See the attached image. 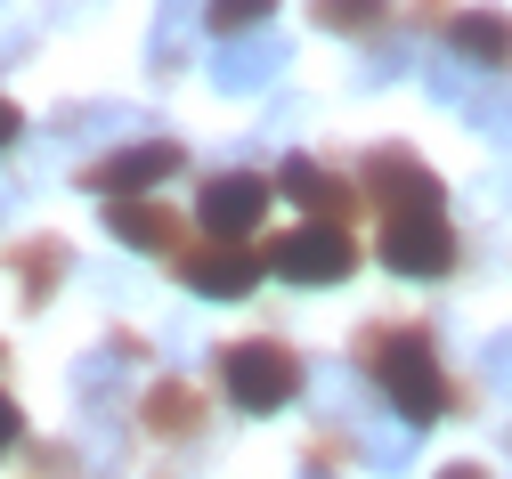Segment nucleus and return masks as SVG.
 <instances>
[{
  "label": "nucleus",
  "instance_id": "5",
  "mask_svg": "<svg viewBox=\"0 0 512 479\" xmlns=\"http://www.w3.org/2000/svg\"><path fill=\"white\" fill-rule=\"evenodd\" d=\"M456 228L447 212H407V220H382V268L391 277H447L456 268Z\"/></svg>",
  "mask_w": 512,
  "mask_h": 479
},
{
  "label": "nucleus",
  "instance_id": "10",
  "mask_svg": "<svg viewBox=\"0 0 512 479\" xmlns=\"http://www.w3.org/2000/svg\"><path fill=\"white\" fill-rule=\"evenodd\" d=\"M139 431H155V439H204L212 431V398L196 390V382H179V374H163V382H147V398H139Z\"/></svg>",
  "mask_w": 512,
  "mask_h": 479
},
{
  "label": "nucleus",
  "instance_id": "13",
  "mask_svg": "<svg viewBox=\"0 0 512 479\" xmlns=\"http://www.w3.org/2000/svg\"><path fill=\"white\" fill-rule=\"evenodd\" d=\"M447 57H464V65H512V17L504 9H456V17H447Z\"/></svg>",
  "mask_w": 512,
  "mask_h": 479
},
{
  "label": "nucleus",
  "instance_id": "4",
  "mask_svg": "<svg viewBox=\"0 0 512 479\" xmlns=\"http://www.w3.org/2000/svg\"><path fill=\"white\" fill-rule=\"evenodd\" d=\"M261 212H269V179L261 171H212L204 195H196L204 244H244L252 228H261Z\"/></svg>",
  "mask_w": 512,
  "mask_h": 479
},
{
  "label": "nucleus",
  "instance_id": "3",
  "mask_svg": "<svg viewBox=\"0 0 512 479\" xmlns=\"http://www.w3.org/2000/svg\"><path fill=\"white\" fill-rule=\"evenodd\" d=\"M350 268H358L350 228H317V220H301L293 236L269 244V277H285V285H342Z\"/></svg>",
  "mask_w": 512,
  "mask_h": 479
},
{
  "label": "nucleus",
  "instance_id": "6",
  "mask_svg": "<svg viewBox=\"0 0 512 479\" xmlns=\"http://www.w3.org/2000/svg\"><path fill=\"white\" fill-rule=\"evenodd\" d=\"M358 195L382 203V220H407V212H439V179L423 171V155L407 147H374L358 171Z\"/></svg>",
  "mask_w": 512,
  "mask_h": 479
},
{
  "label": "nucleus",
  "instance_id": "1",
  "mask_svg": "<svg viewBox=\"0 0 512 479\" xmlns=\"http://www.w3.org/2000/svg\"><path fill=\"white\" fill-rule=\"evenodd\" d=\"M358 366H366V382L382 398L399 406V423H439L447 406H456V390H447L439 350H431L423 325H366L358 333Z\"/></svg>",
  "mask_w": 512,
  "mask_h": 479
},
{
  "label": "nucleus",
  "instance_id": "16",
  "mask_svg": "<svg viewBox=\"0 0 512 479\" xmlns=\"http://www.w3.org/2000/svg\"><path fill=\"white\" fill-rule=\"evenodd\" d=\"M269 17H277V0H204V25H212V41L269 33Z\"/></svg>",
  "mask_w": 512,
  "mask_h": 479
},
{
  "label": "nucleus",
  "instance_id": "15",
  "mask_svg": "<svg viewBox=\"0 0 512 479\" xmlns=\"http://www.w3.org/2000/svg\"><path fill=\"white\" fill-rule=\"evenodd\" d=\"M309 17L326 33H342V41H374L391 25V0H309Z\"/></svg>",
  "mask_w": 512,
  "mask_h": 479
},
{
  "label": "nucleus",
  "instance_id": "11",
  "mask_svg": "<svg viewBox=\"0 0 512 479\" xmlns=\"http://www.w3.org/2000/svg\"><path fill=\"white\" fill-rule=\"evenodd\" d=\"M285 57H293V49H285L277 33L220 41V49H212V82H220V90H236V98H244V90H269V82L285 74Z\"/></svg>",
  "mask_w": 512,
  "mask_h": 479
},
{
  "label": "nucleus",
  "instance_id": "9",
  "mask_svg": "<svg viewBox=\"0 0 512 479\" xmlns=\"http://www.w3.org/2000/svg\"><path fill=\"white\" fill-rule=\"evenodd\" d=\"M277 195H293L317 228H350V212H358V187H350L342 171H326V163H309V155H285Z\"/></svg>",
  "mask_w": 512,
  "mask_h": 479
},
{
  "label": "nucleus",
  "instance_id": "7",
  "mask_svg": "<svg viewBox=\"0 0 512 479\" xmlns=\"http://www.w3.org/2000/svg\"><path fill=\"white\" fill-rule=\"evenodd\" d=\"M179 163H187V155H179L171 139H139V147H114V155H98V163H90V171H74V179L122 203V195H155V187H163Z\"/></svg>",
  "mask_w": 512,
  "mask_h": 479
},
{
  "label": "nucleus",
  "instance_id": "12",
  "mask_svg": "<svg viewBox=\"0 0 512 479\" xmlns=\"http://www.w3.org/2000/svg\"><path fill=\"white\" fill-rule=\"evenodd\" d=\"M106 236L114 244H131V252H171L179 260V220L163 212V203H147V195H122V203H106Z\"/></svg>",
  "mask_w": 512,
  "mask_h": 479
},
{
  "label": "nucleus",
  "instance_id": "14",
  "mask_svg": "<svg viewBox=\"0 0 512 479\" xmlns=\"http://www.w3.org/2000/svg\"><path fill=\"white\" fill-rule=\"evenodd\" d=\"M9 260H17V277H25V301H33V309L57 293V277H66V244H57V236H25V244H9Z\"/></svg>",
  "mask_w": 512,
  "mask_h": 479
},
{
  "label": "nucleus",
  "instance_id": "21",
  "mask_svg": "<svg viewBox=\"0 0 512 479\" xmlns=\"http://www.w3.org/2000/svg\"><path fill=\"white\" fill-rule=\"evenodd\" d=\"M17 130H25V114H17L9 98H0V147H17Z\"/></svg>",
  "mask_w": 512,
  "mask_h": 479
},
{
  "label": "nucleus",
  "instance_id": "23",
  "mask_svg": "<svg viewBox=\"0 0 512 479\" xmlns=\"http://www.w3.org/2000/svg\"><path fill=\"white\" fill-rule=\"evenodd\" d=\"M439 479H488V471H480V463H447Z\"/></svg>",
  "mask_w": 512,
  "mask_h": 479
},
{
  "label": "nucleus",
  "instance_id": "2",
  "mask_svg": "<svg viewBox=\"0 0 512 479\" xmlns=\"http://www.w3.org/2000/svg\"><path fill=\"white\" fill-rule=\"evenodd\" d=\"M220 382H228V398L244 406V415H277V406L301 398V358L285 350V341H236V350L220 358Z\"/></svg>",
  "mask_w": 512,
  "mask_h": 479
},
{
  "label": "nucleus",
  "instance_id": "20",
  "mask_svg": "<svg viewBox=\"0 0 512 479\" xmlns=\"http://www.w3.org/2000/svg\"><path fill=\"white\" fill-rule=\"evenodd\" d=\"M488 374H496V382H512V333H504L496 350H488Z\"/></svg>",
  "mask_w": 512,
  "mask_h": 479
},
{
  "label": "nucleus",
  "instance_id": "22",
  "mask_svg": "<svg viewBox=\"0 0 512 479\" xmlns=\"http://www.w3.org/2000/svg\"><path fill=\"white\" fill-rule=\"evenodd\" d=\"M407 17H415V25H431V17H447V0H407Z\"/></svg>",
  "mask_w": 512,
  "mask_h": 479
},
{
  "label": "nucleus",
  "instance_id": "8",
  "mask_svg": "<svg viewBox=\"0 0 512 479\" xmlns=\"http://www.w3.org/2000/svg\"><path fill=\"white\" fill-rule=\"evenodd\" d=\"M261 277H269V252H252V244H196V252H179V285L204 293V301H236Z\"/></svg>",
  "mask_w": 512,
  "mask_h": 479
},
{
  "label": "nucleus",
  "instance_id": "18",
  "mask_svg": "<svg viewBox=\"0 0 512 479\" xmlns=\"http://www.w3.org/2000/svg\"><path fill=\"white\" fill-rule=\"evenodd\" d=\"M358 455H366L374 471H399V463L415 455V431H366V439H358Z\"/></svg>",
  "mask_w": 512,
  "mask_h": 479
},
{
  "label": "nucleus",
  "instance_id": "19",
  "mask_svg": "<svg viewBox=\"0 0 512 479\" xmlns=\"http://www.w3.org/2000/svg\"><path fill=\"white\" fill-rule=\"evenodd\" d=\"M25 439V415H17V398H0V455H9Z\"/></svg>",
  "mask_w": 512,
  "mask_h": 479
},
{
  "label": "nucleus",
  "instance_id": "17",
  "mask_svg": "<svg viewBox=\"0 0 512 479\" xmlns=\"http://www.w3.org/2000/svg\"><path fill=\"white\" fill-rule=\"evenodd\" d=\"M187 9H196V0H163V25H155V74H179V57H187Z\"/></svg>",
  "mask_w": 512,
  "mask_h": 479
}]
</instances>
